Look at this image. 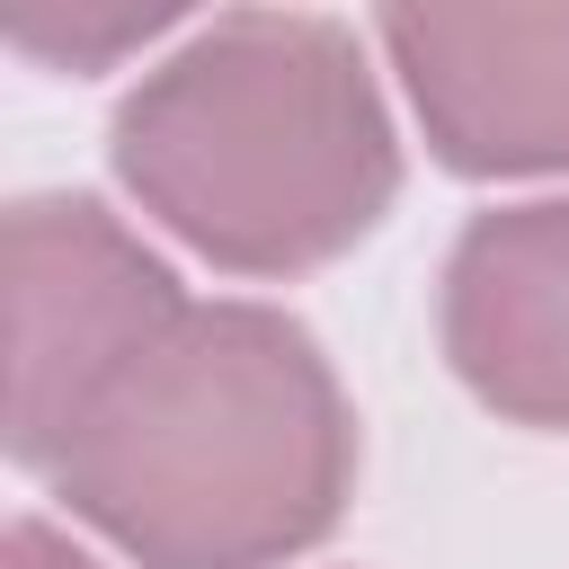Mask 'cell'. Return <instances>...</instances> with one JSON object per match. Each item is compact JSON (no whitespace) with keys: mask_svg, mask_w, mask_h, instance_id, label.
Masks as SVG:
<instances>
[{"mask_svg":"<svg viewBox=\"0 0 569 569\" xmlns=\"http://www.w3.org/2000/svg\"><path fill=\"white\" fill-rule=\"evenodd\" d=\"M116 187L231 276L347 258L400 196L382 80L338 18L231 9L169 44L107 124Z\"/></svg>","mask_w":569,"mask_h":569,"instance_id":"obj_2","label":"cell"},{"mask_svg":"<svg viewBox=\"0 0 569 569\" xmlns=\"http://www.w3.org/2000/svg\"><path fill=\"white\" fill-rule=\"evenodd\" d=\"M373 36L445 169L569 178V9H382Z\"/></svg>","mask_w":569,"mask_h":569,"instance_id":"obj_4","label":"cell"},{"mask_svg":"<svg viewBox=\"0 0 569 569\" xmlns=\"http://www.w3.org/2000/svg\"><path fill=\"white\" fill-rule=\"evenodd\" d=\"M187 311L169 258L98 196L9 204V453L44 471L107 382Z\"/></svg>","mask_w":569,"mask_h":569,"instance_id":"obj_3","label":"cell"},{"mask_svg":"<svg viewBox=\"0 0 569 569\" xmlns=\"http://www.w3.org/2000/svg\"><path fill=\"white\" fill-rule=\"evenodd\" d=\"M0 569H98L71 533H53L44 516H18L9 533H0Z\"/></svg>","mask_w":569,"mask_h":569,"instance_id":"obj_7","label":"cell"},{"mask_svg":"<svg viewBox=\"0 0 569 569\" xmlns=\"http://www.w3.org/2000/svg\"><path fill=\"white\" fill-rule=\"evenodd\" d=\"M178 9H142V0H18L9 9V44L62 71H98L151 36H169Z\"/></svg>","mask_w":569,"mask_h":569,"instance_id":"obj_6","label":"cell"},{"mask_svg":"<svg viewBox=\"0 0 569 569\" xmlns=\"http://www.w3.org/2000/svg\"><path fill=\"white\" fill-rule=\"evenodd\" d=\"M436 338L480 409L569 436V196H525L453 231Z\"/></svg>","mask_w":569,"mask_h":569,"instance_id":"obj_5","label":"cell"},{"mask_svg":"<svg viewBox=\"0 0 569 569\" xmlns=\"http://www.w3.org/2000/svg\"><path fill=\"white\" fill-rule=\"evenodd\" d=\"M44 489L133 569H276L338 533L356 409L267 302H187L71 427Z\"/></svg>","mask_w":569,"mask_h":569,"instance_id":"obj_1","label":"cell"}]
</instances>
